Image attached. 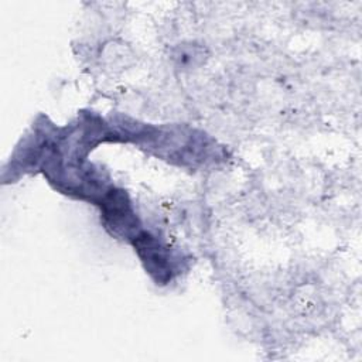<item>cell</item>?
Masks as SVG:
<instances>
[{
  "label": "cell",
  "mask_w": 362,
  "mask_h": 362,
  "mask_svg": "<svg viewBox=\"0 0 362 362\" xmlns=\"http://www.w3.org/2000/svg\"><path fill=\"white\" fill-rule=\"evenodd\" d=\"M136 247L143 259V262L146 263V267L150 270V273H160V277L161 274H164L167 272V263H165V259L163 257V255L160 253V247L156 243V240L143 233V236H139L136 239Z\"/></svg>",
  "instance_id": "cell-1"
}]
</instances>
